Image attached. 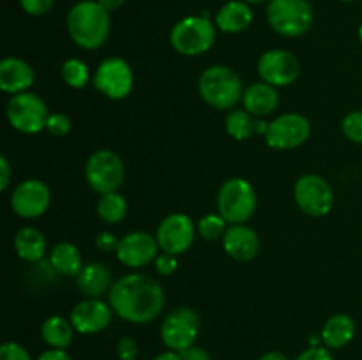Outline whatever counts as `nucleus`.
<instances>
[{"instance_id": "f257e3e1", "label": "nucleus", "mask_w": 362, "mask_h": 360, "mask_svg": "<svg viewBox=\"0 0 362 360\" xmlns=\"http://www.w3.org/2000/svg\"><path fill=\"white\" fill-rule=\"evenodd\" d=\"M113 313L131 323H151L163 311L165 293L151 275L129 274L117 279L108 293Z\"/></svg>"}, {"instance_id": "f03ea898", "label": "nucleus", "mask_w": 362, "mask_h": 360, "mask_svg": "<svg viewBox=\"0 0 362 360\" xmlns=\"http://www.w3.org/2000/svg\"><path fill=\"white\" fill-rule=\"evenodd\" d=\"M67 32L80 48H101L110 35V13L98 0L78 2L67 14Z\"/></svg>"}, {"instance_id": "7ed1b4c3", "label": "nucleus", "mask_w": 362, "mask_h": 360, "mask_svg": "<svg viewBox=\"0 0 362 360\" xmlns=\"http://www.w3.org/2000/svg\"><path fill=\"white\" fill-rule=\"evenodd\" d=\"M198 90L204 101L216 109H230L244 95L239 74L226 66H212L202 73Z\"/></svg>"}, {"instance_id": "20e7f679", "label": "nucleus", "mask_w": 362, "mask_h": 360, "mask_svg": "<svg viewBox=\"0 0 362 360\" xmlns=\"http://www.w3.org/2000/svg\"><path fill=\"white\" fill-rule=\"evenodd\" d=\"M216 41V27L207 16H187L177 21L170 34L173 49L180 55L197 56L211 49Z\"/></svg>"}, {"instance_id": "39448f33", "label": "nucleus", "mask_w": 362, "mask_h": 360, "mask_svg": "<svg viewBox=\"0 0 362 360\" xmlns=\"http://www.w3.org/2000/svg\"><path fill=\"white\" fill-rule=\"evenodd\" d=\"M267 20L279 35L299 37L313 25V9L308 0H269Z\"/></svg>"}, {"instance_id": "423d86ee", "label": "nucleus", "mask_w": 362, "mask_h": 360, "mask_svg": "<svg viewBox=\"0 0 362 360\" xmlns=\"http://www.w3.org/2000/svg\"><path fill=\"white\" fill-rule=\"evenodd\" d=\"M218 208L226 222H246L257 210V194L253 186L244 179L226 180L218 193Z\"/></svg>"}, {"instance_id": "0eeeda50", "label": "nucleus", "mask_w": 362, "mask_h": 360, "mask_svg": "<svg viewBox=\"0 0 362 360\" xmlns=\"http://www.w3.org/2000/svg\"><path fill=\"white\" fill-rule=\"evenodd\" d=\"M6 113L11 126L25 134H35L46 129V122L49 116L45 101L30 92L13 95L7 102Z\"/></svg>"}, {"instance_id": "6e6552de", "label": "nucleus", "mask_w": 362, "mask_h": 360, "mask_svg": "<svg viewBox=\"0 0 362 360\" xmlns=\"http://www.w3.org/2000/svg\"><path fill=\"white\" fill-rule=\"evenodd\" d=\"M87 182L95 193H115L124 182L122 159L112 150H95L85 166Z\"/></svg>"}, {"instance_id": "1a4fd4ad", "label": "nucleus", "mask_w": 362, "mask_h": 360, "mask_svg": "<svg viewBox=\"0 0 362 360\" xmlns=\"http://www.w3.org/2000/svg\"><path fill=\"white\" fill-rule=\"evenodd\" d=\"M200 320L191 307H177L170 311L161 325V337L166 348L172 352H182L191 348L198 337Z\"/></svg>"}, {"instance_id": "9d476101", "label": "nucleus", "mask_w": 362, "mask_h": 360, "mask_svg": "<svg viewBox=\"0 0 362 360\" xmlns=\"http://www.w3.org/2000/svg\"><path fill=\"white\" fill-rule=\"evenodd\" d=\"M293 198L297 207L311 217H322L329 214L334 201L331 186L320 175L300 176L293 187Z\"/></svg>"}, {"instance_id": "9b49d317", "label": "nucleus", "mask_w": 362, "mask_h": 360, "mask_svg": "<svg viewBox=\"0 0 362 360\" xmlns=\"http://www.w3.org/2000/svg\"><path fill=\"white\" fill-rule=\"evenodd\" d=\"M133 71L129 64L119 56H110L99 64L94 76V87L108 99L119 101L133 90Z\"/></svg>"}, {"instance_id": "f8f14e48", "label": "nucleus", "mask_w": 362, "mask_h": 360, "mask_svg": "<svg viewBox=\"0 0 362 360\" xmlns=\"http://www.w3.org/2000/svg\"><path fill=\"white\" fill-rule=\"evenodd\" d=\"M311 124L299 113H285L272 120L265 133V141L276 150L297 148L310 138Z\"/></svg>"}, {"instance_id": "ddd939ff", "label": "nucleus", "mask_w": 362, "mask_h": 360, "mask_svg": "<svg viewBox=\"0 0 362 360\" xmlns=\"http://www.w3.org/2000/svg\"><path fill=\"white\" fill-rule=\"evenodd\" d=\"M194 232L197 229H194V224L189 215L170 214L168 217H165L159 222L156 239H158L159 249L163 253L179 256V254L186 253L191 247L194 240Z\"/></svg>"}, {"instance_id": "4468645a", "label": "nucleus", "mask_w": 362, "mask_h": 360, "mask_svg": "<svg viewBox=\"0 0 362 360\" xmlns=\"http://www.w3.org/2000/svg\"><path fill=\"white\" fill-rule=\"evenodd\" d=\"M299 60L286 49H269L258 59V74L272 87L292 85L299 78Z\"/></svg>"}, {"instance_id": "2eb2a0df", "label": "nucleus", "mask_w": 362, "mask_h": 360, "mask_svg": "<svg viewBox=\"0 0 362 360\" xmlns=\"http://www.w3.org/2000/svg\"><path fill=\"white\" fill-rule=\"evenodd\" d=\"M14 214L25 219H34L45 214L49 207V189L41 180H23L18 184L11 196Z\"/></svg>"}, {"instance_id": "dca6fc26", "label": "nucleus", "mask_w": 362, "mask_h": 360, "mask_svg": "<svg viewBox=\"0 0 362 360\" xmlns=\"http://www.w3.org/2000/svg\"><path fill=\"white\" fill-rule=\"evenodd\" d=\"M159 244L156 236L145 232H133L122 236L117 247V258L129 268H140L158 258Z\"/></svg>"}, {"instance_id": "f3484780", "label": "nucleus", "mask_w": 362, "mask_h": 360, "mask_svg": "<svg viewBox=\"0 0 362 360\" xmlns=\"http://www.w3.org/2000/svg\"><path fill=\"white\" fill-rule=\"evenodd\" d=\"M112 306L99 299H87L71 311V323L80 334L90 335L105 330L112 321Z\"/></svg>"}, {"instance_id": "a211bd4d", "label": "nucleus", "mask_w": 362, "mask_h": 360, "mask_svg": "<svg viewBox=\"0 0 362 360\" xmlns=\"http://www.w3.org/2000/svg\"><path fill=\"white\" fill-rule=\"evenodd\" d=\"M223 247L233 260L251 261L260 251V240L250 226L232 224L223 235Z\"/></svg>"}, {"instance_id": "6ab92c4d", "label": "nucleus", "mask_w": 362, "mask_h": 360, "mask_svg": "<svg viewBox=\"0 0 362 360\" xmlns=\"http://www.w3.org/2000/svg\"><path fill=\"white\" fill-rule=\"evenodd\" d=\"M34 69L25 60L7 56L0 62V88L6 94H21L34 85Z\"/></svg>"}, {"instance_id": "aec40b11", "label": "nucleus", "mask_w": 362, "mask_h": 360, "mask_svg": "<svg viewBox=\"0 0 362 360\" xmlns=\"http://www.w3.org/2000/svg\"><path fill=\"white\" fill-rule=\"evenodd\" d=\"M78 289L88 299H99L105 293H110L113 282L108 267L103 263H88L76 275Z\"/></svg>"}, {"instance_id": "412c9836", "label": "nucleus", "mask_w": 362, "mask_h": 360, "mask_svg": "<svg viewBox=\"0 0 362 360\" xmlns=\"http://www.w3.org/2000/svg\"><path fill=\"white\" fill-rule=\"evenodd\" d=\"M251 21H253V13L244 0L226 2L216 14V25L219 30L226 32V34H239V32L246 30Z\"/></svg>"}, {"instance_id": "4be33fe9", "label": "nucleus", "mask_w": 362, "mask_h": 360, "mask_svg": "<svg viewBox=\"0 0 362 360\" xmlns=\"http://www.w3.org/2000/svg\"><path fill=\"white\" fill-rule=\"evenodd\" d=\"M243 102L244 109L253 113L255 116H265L278 108L279 95L272 85L262 81V83L251 85V87L244 92Z\"/></svg>"}, {"instance_id": "5701e85b", "label": "nucleus", "mask_w": 362, "mask_h": 360, "mask_svg": "<svg viewBox=\"0 0 362 360\" xmlns=\"http://www.w3.org/2000/svg\"><path fill=\"white\" fill-rule=\"evenodd\" d=\"M226 133L233 138V140H250L253 134L267 133L269 124L260 122V120L255 119L253 113H250L247 109H232V112L226 115L225 120Z\"/></svg>"}, {"instance_id": "b1692460", "label": "nucleus", "mask_w": 362, "mask_h": 360, "mask_svg": "<svg viewBox=\"0 0 362 360\" xmlns=\"http://www.w3.org/2000/svg\"><path fill=\"white\" fill-rule=\"evenodd\" d=\"M356 335V323L349 314H334L322 328V341L327 348L338 349L349 344Z\"/></svg>"}, {"instance_id": "393cba45", "label": "nucleus", "mask_w": 362, "mask_h": 360, "mask_svg": "<svg viewBox=\"0 0 362 360\" xmlns=\"http://www.w3.org/2000/svg\"><path fill=\"white\" fill-rule=\"evenodd\" d=\"M14 249L18 256L25 261H39L45 256V235L37 228H21L14 236Z\"/></svg>"}, {"instance_id": "a878e982", "label": "nucleus", "mask_w": 362, "mask_h": 360, "mask_svg": "<svg viewBox=\"0 0 362 360\" xmlns=\"http://www.w3.org/2000/svg\"><path fill=\"white\" fill-rule=\"evenodd\" d=\"M41 335L49 348L66 349L73 342L74 327L71 320H66L62 316H49L42 323Z\"/></svg>"}, {"instance_id": "bb28decb", "label": "nucleus", "mask_w": 362, "mask_h": 360, "mask_svg": "<svg viewBox=\"0 0 362 360\" xmlns=\"http://www.w3.org/2000/svg\"><path fill=\"white\" fill-rule=\"evenodd\" d=\"M49 263L62 275H78L83 268L80 251L69 242H60L53 247L49 254Z\"/></svg>"}, {"instance_id": "cd10ccee", "label": "nucleus", "mask_w": 362, "mask_h": 360, "mask_svg": "<svg viewBox=\"0 0 362 360\" xmlns=\"http://www.w3.org/2000/svg\"><path fill=\"white\" fill-rule=\"evenodd\" d=\"M98 215L108 224H117L127 215V201L122 194L108 193L101 194L98 201Z\"/></svg>"}, {"instance_id": "c85d7f7f", "label": "nucleus", "mask_w": 362, "mask_h": 360, "mask_svg": "<svg viewBox=\"0 0 362 360\" xmlns=\"http://www.w3.org/2000/svg\"><path fill=\"white\" fill-rule=\"evenodd\" d=\"M60 74H62V80L66 81V85H69L71 88H83L88 83L87 64L81 62L80 59H67Z\"/></svg>"}, {"instance_id": "c756f323", "label": "nucleus", "mask_w": 362, "mask_h": 360, "mask_svg": "<svg viewBox=\"0 0 362 360\" xmlns=\"http://www.w3.org/2000/svg\"><path fill=\"white\" fill-rule=\"evenodd\" d=\"M226 221L221 214H209L198 221V233L204 240L223 239L226 232Z\"/></svg>"}, {"instance_id": "7c9ffc66", "label": "nucleus", "mask_w": 362, "mask_h": 360, "mask_svg": "<svg viewBox=\"0 0 362 360\" xmlns=\"http://www.w3.org/2000/svg\"><path fill=\"white\" fill-rule=\"evenodd\" d=\"M343 134L349 138L354 143H362V112L356 109V112L349 113V115L343 119Z\"/></svg>"}, {"instance_id": "2f4dec72", "label": "nucleus", "mask_w": 362, "mask_h": 360, "mask_svg": "<svg viewBox=\"0 0 362 360\" xmlns=\"http://www.w3.org/2000/svg\"><path fill=\"white\" fill-rule=\"evenodd\" d=\"M71 119L64 113H53V115L48 116V122H46V131L53 136L60 138V136H66L67 133L71 131Z\"/></svg>"}, {"instance_id": "473e14b6", "label": "nucleus", "mask_w": 362, "mask_h": 360, "mask_svg": "<svg viewBox=\"0 0 362 360\" xmlns=\"http://www.w3.org/2000/svg\"><path fill=\"white\" fill-rule=\"evenodd\" d=\"M0 360H32L30 353L18 342H4L0 346Z\"/></svg>"}, {"instance_id": "72a5a7b5", "label": "nucleus", "mask_w": 362, "mask_h": 360, "mask_svg": "<svg viewBox=\"0 0 362 360\" xmlns=\"http://www.w3.org/2000/svg\"><path fill=\"white\" fill-rule=\"evenodd\" d=\"M20 4L25 13L32 14V16H41L52 9L55 0H20Z\"/></svg>"}, {"instance_id": "f704fd0d", "label": "nucleus", "mask_w": 362, "mask_h": 360, "mask_svg": "<svg viewBox=\"0 0 362 360\" xmlns=\"http://www.w3.org/2000/svg\"><path fill=\"white\" fill-rule=\"evenodd\" d=\"M156 270L159 275H172L177 270V256L168 253H161L156 258Z\"/></svg>"}, {"instance_id": "c9c22d12", "label": "nucleus", "mask_w": 362, "mask_h": 360, "mask_svg": "<svg viewBox=\"0 0 362 360\" xmlns=\"http://www.w3.org/2000/svg\"><path fill=\"white\" fill-rule=\"evenodd\" d=\"M117 355L120 360H134L138 355V344L133 337H122L117 344Z\"/></svg>"}, {"instance_id": "e433bc0d", "label": "nucleus", "mask_w": 362, "mask_h": 360, "mask_svg": "<svg viewBox=\"0 0 362 360\" xmlns=\"http://www.w3.org/2000/svg\"><path fill=\"white\" fill-rule=\"evenodd\" d=\"M297 360H334V359H332V355L329 353V349L322 348V346H311V348H308L306 352L300 353V355L297 356Z\"/></svg>"}, {"instance_id": "4c0bfd02", "label": "nucleus", "mask_w": 362, "mask_h": 360, "mask_svg": "<svg viewBox=\"0 0 362 360\" xmlns=\"http://www.w3.org/2000/svg\"><path fill=\"white\" fill-rule=\"evenodd\" d=\"M119 242L120 240H117L115 235H112V233L108 232L99 233L98 239H95V246H98L103 253H112V251H117Z\"/></svg>"}, {"instance_id": "58836bf2", "label": "nucleus", "mask_w": 362, "mask_h": 360, "mask_svg": "<svg viewBox=\"0 0 362 360\" xmlns=\"http://www.w3.org/2000/svg\"><path fill=\"white\" fill-rule=\"evenodd\" d=\"M180 359L182 360H211V355H209L207 349L200 348V346H191V348L182 349L179 352Z\"/></svg>"}, {"instance_id": "ea45409f", "label": "nucleus", "mask_w": 362, "mask_h": 360, "mask_svg": "<svg viewBox=\"0 0 362 360\" xmlns=\"http://www.w3.org/2000/svg\"><path fill=\"white\" fill-rule=\"evenodd\" d=\"M9 182H11V166L6 155H2V157H0V189L6 191L7 186H9Z\"/></svg>"}, {"instance_id": "a19ab883", "label": "nucleus", "mask_w": 362, "mask_h": 360, "mask_svg": "<svg viewBox=\"0 0 362 360\" xmlns=\"http://www.w3.org/2000/svg\"><path fill=\"white\" fill-rule=\"evenodd\" d=\"M37 360H73L69 355L66 353V349H48V352L41 353L37 356Z\"/></svg>"}, {"instance_id": "79ce46f5", "label": "nucleus", "mask_w": 362, "mask_h": 360, "mask_svg": "<svg viewBox=\"0 0 362 360\" xmlns=\"http://www.w3.org/2000/svg\"><path fill=\"white\" fill-rule=\"evenodd\" d=\"M98 2L110 13V11H117L119 7H122V4L126 2V0H98Z\"/></svg>"}, {"instance_id": "37998d69", "label": "nucleus", "mask_w": 362, "mask_h": 360, "mask_svg": "<svg viewBox=\"0 0 362 360\" xmlns=\"http://www.w3.org/2000/svg\"><path fill=\"white\" fill-rule=\"evenodd\" d=\"M258 360H288V359L279 352H269L265 353V355H262Z\"/></svg>"}, {"instance_id": "c03bdc74", "label": "nucleus", "mask_w": 362, "mask_h": 360, "mask_svg": "<svg viewBox=\"0 0 362 360\" xmlns=\"http://www.w3.org/2000/svg\"><path fill=\"white\" fill-rule=\"evenodd\" d=\"M154 360H182V359H180L179 353L172 352V349H170V352H165V353H161V355L156 356Z\"/></svg>"}, {"instance_id": "a18cd8bd", "label": "nucleus", "mask_w": 362, "mask_h": 360, "mask_svg": "<svg viewBox=\"0 0 362 360\" xmlns=\"http://www.w3.org/2000/svg\"><path fill=\"white\" fill-rule=\"evenodd\" d=\"M244 2H247V4H264V2H267V0H244Z\"/></svg>"}, {"instance_id": "49530a36", "label": "nucleus", "mask_w": 362, "mask_h": 360, "mask_svg": "<svg viewBox=\"0 0 362 360\" xmlns=\"http://www.w3.org/2000/svg\"><path fill=\"white\" fill-rule=\"evenodd\" d=\"M359 41H361V44H362V25L359 27Z\"/></svg>"}, {"instance_id": "de8ad7c7", "label": "nucleus", "mask_w": 362, "mask_h": 360, "mask_svg": "<svg viewBox=\"0 0 362 360\" xmlns=\"http://www.w3.org/2000/svg\"><path fill=\"white\" fill-rule=\"evenodd\" d=\"M341 2H354V0H341Z\"/></svg>"}]
</instances>
